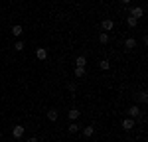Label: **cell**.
I'll return each mask as SVG.
<instances>
[{"instance_id":"9c48e42d","label":"cell","mask_w":148,"mask_h":142,"mask_svg":"<svg viewBox=\"0 0 148 142\" xmlns=\"http://www.w3.org/2000/svg\"><path fill=\"white\" fill-rule=\"evenodd\" d=\"M47 120H51V122L57 120V109H49L47 111Z\"/></svg>"},{"instance_id":"4fadbf2b","label":"cell","mask_w":148,"mask_h":142,"mask_svg":"<svg viewBox=\"0 0 148 142\" xmlns=\"http://www.w3.org/2000/svg\"><path fill=\"white\" fill-rule=\"evenodd\" d=\"M99 67H101L103 71H107V69H109V67H111V63H109V61H107V59H103L101 63H99Z\"/></svg>"},{"instance_id":"8992f818","label":"cell","mask_w":148,"mask_h":142,"mask_svg":"<svg viewBox=\"0 0 148 142\" xmlns=\"http://www.w3.org/2000/svg\"><path fill=\"white\" fill-rule=\"evenodd\" d=\"M36 57H38V59H42V61H44V59L47 57V51L44 49V47H38V49H36Z\"/></svg>"},{"instance_id":"52a82bcc","label":"cell","mask_w":148,"mask_h":142,"mask_svg":"<svg viewBox=\"0 0 148 142\" xmlns=\"http://www.w3.org/2000/svg\"><path fill=\"white\" fill-rule=\"evenodd\" d=\"M103 30H105V32H109V30H113V26H114V22L113 20H103Z\"/></svg>"},{"instance_id":"44dd1931","label":"cell","mask_w":148,"mask_h":142,"mask_svg":"<svg viewBox=\"0 0 148 142\" xmlns=\"http://www.w3.org/2000/svg\"><path fill=\"white\" fill-rule=\"evenodd\" d=\"M28 142H38V138H34V136H32V138H28Z\"/></svg>"},{"instance_id":"6da1fadb","label":"cell","mask_w":148,"mask_h":142,"mask_svg":"<svg viewBox=\"0 0 148 142\" xmlns=\"http://www.w3.org/2000/svg\"><path fill=\"white\" fill-rule=\"evenodd\" d=\"M24 132H26V128H24L22 124H18V126H14V130H12V136L14 138H22Z\"/></svg>"},{"instance_id":"e0dca14e","label":"cell","mask_w":148,"mask_h":142,"mask_svg":"<svg viewBox=\"0 0 148 142\" xmlns=\"http://www.w3.org/2000/svg\"><path fill=\"white\" fill-rule=\"evenodd\" d=\"M75 75L77 77H83L85 75V67H75Z\"/></svg>"},{"instance_id":"277c9868","label":"cell","mask_w":148,"mask_h":142,"mask_svg":"<svg viewBox=\"0 0 148 142\" xmlns=\"http://www.w3.org/2000/svg\"><path fill=\"white\" fill-rule=\"evenodd\" d=\"M134 122H136L134 118H125V120H123V128H125V130H130L132 126H134Z\"/></svg>"},{"instance_id":"7c38bea8","label":"cell","mask_w":148,"mask_h":142,"mask_svg":"<svg viewBox=\"0 0 148 142\" xmlns=\"http://www.w3.org/2000/svg\"><path fill=\"white\" fill-rule=\"evenodd\" d=\"M69 118H71V120H75V118H79V111H77V109H71V111H69V115H67Z\"/></svg>"},{"instance_id":"8fae6325","label":"cell","mask_w":148,"mask_h":142,"mask_svg":"<svg viewBox=\"0 0 148 142\" xmlns=\"http://www.w3.org/2000/svg\"><path fill=\"white\" fill-rule=\"evenodd\" d=\"M22 30H24V28L20 26V24H16V26H12V34H14V36H20V34H22Z\"/></svg>"},{"instance_id":"30bf717a","label":"cell","mask_w":148,"mask_h":142,"mask_svg":"<svg viewBox=\"0 0 148 142\" xmlns=\"http://www.w3.org/2000/svg\"><path fill=\"white\" fill-rule=\"evenodd\" d=\"M93 132H95L93 126H85V128H83V136H87V138H89V136H93Z\"/></svg>"},{"instance_id":"ac0fdd59","label":"cell","mask_w":148,"mask_h":142,"mask_svg":"<svg viewBox=\"0 0 148 142\" xmlns=\"http://www.w3.org/2000/svg\"><path fill=\"white\" fill-rule=\"evenodd\" d=\"M126 24H128L130 28H134V26H136V18H132V16H128V20H126Z\"/></svg>"},{"instance_id":"5b68a950","label":"cell","mask_w":148,"mask_h":142,"mask_svg":"<svg viewBox=\"0 0 148 142\" xmlns=\"http://www.w3.org/2000/svg\"><path fill=\"white\" fill-rule=\"evenodd\" d=\"M136 101H138V103H148V93L144 91V89L136 95Z\"/></svg>"},{"instance_id":"ffe728a7","label":"cell","mask_w":148,"mask_h":142,"mask_svg":"<svg viewBox=\"0 0 148 142\" xmlns=\"http://www.w3.org/2000/svg\"><path fill=\"white\" fill-rule=\"evenodd\" d=\"M67 89L71 91V93H75V91H77V85H75V83H69V85H67Z\"/></svg>"},{"instance_id":"7a4b0ae2","label":"cell","mask_w":148,"mask_h":142,"mask_svg":"<svg viewBox=\"0 0 148 142\" xmlns=\"http://www.w3.org/2000/svg\"><path fill=\"white\" fill-rule=\"evenodd\" d=\"M130 16H132V18H142V16H144V8H130Z\"/></svg>"},{"instance_id":"2e32d148","label":"cell","mask_w":148,"mask_h":142,"mask_svg":"<svg viewBox=\"0 0 148 142\" xmlns=\"http://www.w3.org/2000/svg\"><path fill=\"white\" fill-rule=\"evenodd\" d=\"M99 42H101V44H107V42H109V36H107V32H103V34L99 36Z\"/></svg>"},{"instance_id":"3957f363","label":"cell","mask_w":148,"mask_h":142,"mask_svg":"<svg viewBox=\"0 0 148 142\" xmlns=\"http://www.w3.org/2000/svg\"><path fill=\"white\" fill-rule=\"evenodd\" d=\"M125 47L126 49H134V47H136V38H126L125 40Z\"/></svg>"},{"instance_id":"5bb4252c","label":"cell","mask_w":148,"mask_h":142,"mask_svg":"<svg viewBox=\"0 0 148 142\" xmlns=\"http://www.w3.org/2000/svg\"><path fill=\"white\" fill-rule=\"evenodd\" d=\"M85 63H87V59L83 57V55H79L77 57V67H85Z\"/></svg>"},{"instance_id":"d6986e66","label":"cell","mask_w":148,"mask_h":142,"mask_svg":"<svg viewBox=\"0 0 148 142\" xmlns=\"http://www.w3.org/2000/svg\"><path fill=\"white\" fill-rule=\"evenodd\" d=\"M14 47H16L18 51H22V49H24V42H16V44H14Z\"/></svg>"},{"instance_id":"ba28073f","label":"cell","mask_w":148,"mask_h":142,"mask_svg":"<svg viewBox=\"0 0 148 142\" xmlns=\"http://www.w3.org/2000/svg\"><path fill=\"white\" fill-rule=\"evenodd\" d=\"M128 115H130V117H140V109H138V105L130 106V109H128Z\"/></svg>"},{"instance_id":"9a60e30c","label":"cell","mask_w":148,"mask_h":142,"mask_svg":"<svg viewBox=\"0 0 148 142\" xmlns=\"http://www.w3.org/2000/svg\"><path fill=\"white\" fill-rule=\"evenodd\" d=\"M69 132H71V134H75V132H77V130H79V126H77V124H75V122H71V124H69Z\"/></svg>"},{"instance_id":"7402d4cb","label":"cell","mask_w":148,"mask_h":142,"mask_svg":"<svg viewBox=\"0 0 148 142\" xmlns=\"http://www.w3.org/2000/svg\"><path fill=\"white\" fill-rule=\"evenodd\" d=\"M121 2H123V4H128V2H130V0H121Z\"/></svg>"}]
</instances>
